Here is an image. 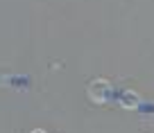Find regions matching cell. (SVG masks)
<instances>
[{
  "label": "cell",
  "mask_w": 154,
  "mask_h": 133,
  "mask_svg": "<svg viewBox=\"0 0 154 133\" xmlns=\"http://www.w3.org/2000/svg\"><path fill=\"white\" fill-rule=\"evenodd\" d=\"M32 133H43V131H32Z\"/></svg>",
  "instance_id": "cell-2"
},
{
  "label": "cell",
  "mask_w": 154,
  "mask_h": 133,
  "mask_svg": "<svg viewBox=\"0 0 154 133\" xmlns=\"http://www.w3.org/2000/svg\"><path fill=\"white\" fill-rule=\"evenodd\" d=\"M111 95V84L104 79H95L88 84V97H91V102H95V104H102V102H106V97Z\"/></svg>",
  "instance_id": "cell-1"
}]
</instances>
